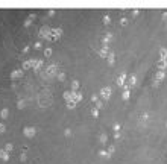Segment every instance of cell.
I'll list each match as a JSON object with an SVG mask.
<instances>
[{
	"label": "cell",
	"instance_id": "obj_1",
	"mask_svg": "<svg viewBox=\"0 0 167 164\" xmlns=\"http://www.w3.org/2000/svg\"><path fill=\"white\" fill-rule=\"evenodd\" d=\"M24 135L28 137V138H32V137L35 135V128H24Z\"/></svg>",
	"mask_w": 167,
	"mask_h": 164
},
{
	"label": "cell",
	"instance_id": "obj_2",
	"mask_svg": "<svg viewBox=\"0 0 167 164\" xmlns=\"http://www.w3.org/2000/svg\"><path fill=\"white\" fill-rule=\"evenodd\" d=\"M0 158L5 160V161H8L9 160V154L6 152V150H0Z\"/></svg>",
	"mask_w": 167,
	"mask_h": 164
},
{
	"label": "cell",
	"instance_id": "obj_3",
	"mask_svg": "<svg viewBox=\"0 0 167 164\" xmlns=\"http://www.w3.org/2000/svg\"><path fill=\"white\" fill-rule=\"evenodd\" d=\"M33 18H35V14H30V15L28 17V20H26V22H24V26H29V24L33 22Z\"/></svg>",
	"mask_w": 167,
	"mask_h": 164
},
{
	"label": "cell",
	"instance_id": "obj_4",
	"mask_svg": "<svg viewBox=\"0 0 167 164\" xmlns=\"http://www.w3.org/2000/svg\"><path fill=\"white\" fill-rule=\"evenodd\" d=\"M0 115H2V119H8V115H9V111L8 109H2V113H0Z\"/></svg>",
	"mask_w": 167,
	"mask_h": 164
},
{
	"label": "cell",
	"instance_id": "obj_5",
	"mask_svg": "<svg viewBox=\"0 0 167 164\" xmlns=\"http://www.w3.org/2000/svg\"><path fill=\"white\" fill-rule=\"evenodd\" d=\"M21 74H23V72H21V70H15L14 73L11 74V78H18V76H21Z\"/></svg>",
	"mask_w": 167,
	"mask_h": 164
},
{
	"label": "cell",
	"instance_id": "obj_6",
	"mask_svg": "<svg viewBox=\"0 0 167 164\" xmlns=\"http://www.w3.org/2000/svg\"><path fill=\"white\" fill-rule=\"evenodd\" d=\"M17 108H18V109H23V108H24V102H23V100H18V102H17Z\"/></svg>",
	"mask_w": 167,
	"mask_h": 164
},
{
	"label": "cell",
	"instance_id": "obj_7",
	"mask_svg": "<svg viewBox=\"0 0 167 164\" xmlns=\"http://www.w3.org/2000/svg\"><path fill=\"white\" fill-rule=\"evenodd\" d=\"M12 147H14V146H12L11 143H8V145L5 146V150H6V152H11V150H12Z\"/></svg>",
	"mask_w": 167,
	"mask_h": 164
},
{
	"label": "cell",
	"instance_id": "obj_8",
	"mask_svg": "<svg viewBox=\"0 0 167 164\" xmlns=\"http://www.w3.org/2000/svg\"><path fill=\"white\" fill-rule=\"evenodd\" d=\"M52 53H53V50H52V49H46V50H44V55H46V56H50Z\"/></svg>",
	"mask_w": 167,
	"mask_h": 164
},
{
	"label": "cell",
	"instance_id": "obj_9",
	"mask_svg": "<svg viewBox=\"0 0 167 164\" xmlns=\"http://www.w3.org/2000/svg\"><path fill=\"white\" fill-rule=\"evenodd\" d=\"M58 79H59V81H64V79H65V74H64V73H61V74L58 76Z\"/></svg>",
	"mask_w": 167,
	"mask_h": 164
},
{
	"label": "cell",
	"instance_id": "obj_10",
	"mask_svg": "<svg viewBox=\"0 0 167 164\" xmlns=\"http://www.w3.org/2000/svg\"><path fill=\"white\" fill-rule=\"evenodd\" d=\"M5 129H6V128H5V125H0V134L5 132Z\"/></svg>",
	"mask_w": 167,
	"mask_h": 164
},
{
	"label": "cell",
	"instance_id": "obj_11",
	"mask_svg": "<svg viewBox=\"0 0 167 164\" xmlns=\"http://www.w3.org/2000/svg\"><path fill=\"white\" fill-rule=\"evenodd\" d=\"M102 93H103V96H106V97H108V94H109V90H103Z\"/></svg>",
	"mask_w": 167,
	"mask_h": 164
},
{
	"label": "cell",
	"instance_id": "obj_12",
	"mask_svg": "<svg viewBox=\"0 0 167 164\" xmlns=\"http://www.w3.org/2000/svg\"><path fill=\"white\" fill-rule=\"evenodd\" d=\"M71 85H73V88H78V85H79V84H78L76 81H73V84H71Z\"/></svg>",
	"mask_w": 167,
	"mask_h": 164
},
{
	"label": "cell",
	"instance_id": "obj_13",
	"mask_svg": "<svg viewBox=\"0 0 167 164\" xmlns=\"http://www.w3.org/2000/svg\"><path fill=\"white\" fill-rule=\"evenodd\" d=\"M39 47H41V43L38 41V43H35V49H39Z\"/></svg>",
	"mask_w": 167,
	"mask_h": 164
},
{
	"label": "cell",
	"instance_id": "obj_14",
	"mask_svg": "<svg viewBox=\"0 0 167 164\" xmlns=\"http://www.w3.org/2000/svg\"><path fill=\"white\" fill-rule=\"evenodd\" d=\"M26 158H28V156H26V154H21V161H26Z\"/></svg>",
	"mask_w": 167,
	"mask_h": 164
},
{
	"label": "cell",
	"instance_id": "obj_15",
	"mask_svg": "<svg viewBox=\"0 0 167 164\" xmlns=\"http://www.w3.org/2000/svg\"><path fill=\"white\" fill-rule=\"evenodd\" d=\"M81 97H82L81 94H75V99H76V100H79V99H81Z\"/></svg>",
	"mask_w": 167,
	"mask_h": 164
}]
</instances>
